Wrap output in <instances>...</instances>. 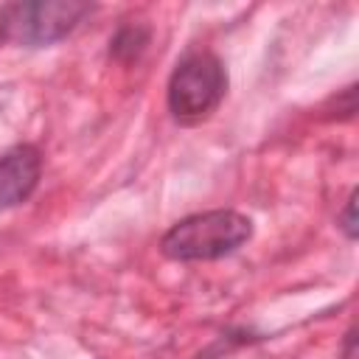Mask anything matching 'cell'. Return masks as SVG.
I'll use <instances>...</instances> for the list:
<instances>
[{"label":"cell","mask_w":359,"mask_h":359,"mask_svg":"<svg viewBox=\"0 0 359 359\" xmlns=\"http://www.w3.org/2000/svg\"><path fill=\"white\" fill-rule=\"evenodd\" d=\"M252 236V222L238 210H205L180 219L160 241L171 261H216L236 252Z\"/></svg>","instance_id":"obj_1"},{"label":"cell","mask_w":359,"mask_h":359,"mask_svg":"<svg viewBox=\"0 0 359 359\" xmlns=\"http://www.w3.org/2000/svg\"><path fill=\"white\" fill-rule=\"evenodd\" d=\"M93 11L90 3L76 0H31L0 8V42L22 48H45L79 28Z\"/></svg>","instance_id":"obj_2"},{"label":"cell","mask_w":359,"mask_h":359,"mask_svg":"<svg viewBox=\"0 0 359 359\" xmlns=\"http://www.w3.org/2000/svg\"><path fill=\"white\" fill-rule=\"evenodd\" d=\"M227 93V70L210 50H188L168 79V109L177 121L208 118Z\"/></svg>","instance_id":"obj_3"},{"label":"cell","mask_w":359,"mask_h":359,"mask_svg":"<svg viewBox=\"0 0 359 359\" xmlns=\"http://www.w3.org/2000/svg\"><path fill=\"white\" fill-rule=\"evenodd\" d=\"M42 151L31 143H20L0 154V210L22 205L39 185Z\"/></svg>","instance_id":"obj_4"},{"label":"cell","mask_w":359,"mask_h":359,"mask_svg":"<svg viewBox=\"0 0 359 359\" xmlns=\"http://www.w3.org/2000/svg\"><path fill=\"white\" fill-rule=\"evenodd\" d=\"M353 208H356V194H351V199H348V205H345V233H348V238H353L356 236V216H353Z\"/></svg>","instance_id":"obj_5"}]
</instances>
